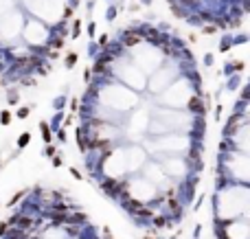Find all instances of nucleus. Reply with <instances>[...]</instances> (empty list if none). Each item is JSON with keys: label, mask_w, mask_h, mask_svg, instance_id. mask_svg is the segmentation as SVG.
<instances>
[{"label": "nucleus", "mask_w": 250, "mask_h": 239, "mask_svg": "<svg viewBox=\"0 0 250 239\" xmlns=\"http://www.w3.org/2000/svg\"><path fill=\"white\" fill-rule=\"evenodd\" d=\"M29 138H31L29 134H22V136H20V145H26V143H29Z\"/></svg>", "instance_id": "f257e3e1"}, {"label": "nucleus", "mask_w": 250, "mask_h": 239, "mask_svg": "<svg viewBox=\"0 0 250 239\" xmlns=\"http://www.w3.org/2000/svg\"><path fill=\"white\" fill-rule=\"evenodd\" d=\"M0 121L7 125V123H9V112H2V114H0Z\"/></svg>", "instance_id": "f03ea898"}]
</instances>
